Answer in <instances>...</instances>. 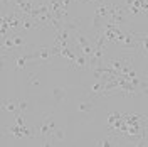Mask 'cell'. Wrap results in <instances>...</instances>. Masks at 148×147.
<instances>
[{"instance_id": "3", "label": "cell", "mask_w": 148, "mask_h": 147, "mask_svg": "<svg viewBox=\"0 0 148 147\" xmlns=\"http://www.w3.org/2000/svg\"><path fill=\"white\" fill-rule=\"evenodd\" d=\"M30 56H32V61H36L39 64H47L52 61L54 58V51H52V46L47 47V46H42V47H34L30 51Z\"/></svg>"}, {"instance_id": "13", "label": "cell", "mask_w": 148, "mask_h": 147, "mask_svg": "<svg viewBox=\"0 0 148 147\" xmlns=\"http://www.w3.org/2000/svg\"><path fill=\"white\" fill-rule=\"evenodd\" d=\"M81 3H99V2H103V0H79Z\"/></svg>"}, {"instance_id": "4", "label": "cell", "mask_w": 148, "mask_h": 147, "mask_svg": "<svg viewBox=\"0 0 148 147\" xmlns=\"http://www.w3.org/2000/svg\"><path fill=\"white\" fill-rule=\"evenodd\" d=\"M73 39H74V42L77 44V47L83 51L84 54L86 56H92V53H94V44H91V42L86 39V36H84L79 29H76V31L73 32Z\"/></svg>"}, {"instance_id": "5", "label": "cell", "mask_w": 148, "mask_h": 147, "mask_svg": "<svg viewBox=\"0 0 148 147\" xmlns=\"http://www.w3.org/2000/svg\"><path fill=\"white\" fill-rule=\"evenodd\" d=\"M71 39V31L67 27H61L56 31V36H54V44L52 47H67V42Z\"/></svg>"}, {"instance_id": "1", "label": "cell", "mask_w": 148, "mask_h": 147, "mask_svg": "<svg viewBox=\"0 0 148 147\" xmlns=\"http://www.w3.org/2000/svg\"><path fill=\"white\" fill-rule=\"evenodd\" d=\"M56 129H57V123H56L54 113L49 112V113H46V117H42V120L36 125V134L42 135L44 140H47V139L54 134Z\"/></svg>"}, {"instance_id": "10", "label": "cell", "mask_w": 148, "mask_h": 147, "mask_svg": "<svg viewBox=\"0 0 148 147\" xmlns=\"http://www.w3.org/2000/svg\"><path fill=\"white\" fill-rule=\"evenodd\" d=\"M52 95H54L56 103H61L62 100H66V98H67L66 90H62V88H56V90H52Z\"/></svg>"}, {"instance_id": "7", "label": "cell", "mask_w": 148, "mask_h": 147, "mask_svg": "<svg viewBox=\"0 0 148 147\" xmlns=\"http://www.w3.org/2000/svg\"><path fill=\"white\" fill-rule=\"evenodd\" d=\"M39 29L42 27L32 15H22V32H32V31H39Z\"/></svg>"}, {"instance_id": "9", "label": "cell", "mask_w": 148, "mask_h": 147, "mask_svg": "<svg viewBox=\"0 0 148 147\" xmlns=\"http://www.w3.org/2000/svg\"><path fill=\"white\" fill-rule=\"evenodd\" d=\"M136 37H138V44H140L138 53H141V54L148 53V34H143V32H136Z\"/></svg>"}, {"instance_id": "12", "label": "cell", "mask_w": 148, "mask_h": 147, "mask_svg": "<svg viewBox=\"0 0 148 147\" xmlns=\"http://www.w3.org/2000/svg\"><path fill=\"white\" fill-rule=\"evenodd\" d=\"M18 108H20V113H24V112L29 108V103L27 100H18Z\"/></svg>"}, {"instance_id": "2", "label": "cell", "mask_w": 148, "mask_h": 147, "mask_svg": "<svg viewBox=\"0 0 148 147\" xmlns=\"http://www.w3.org/2000/svg\"><path fill=\"white\" fill-rule=\"evenodd\" d=\"M128 12H126V7L125 3H116V2H111V17H110V22L116 24V26H123L126 24L128 20Z\"/></svg>"}, {"instance_id": "8", "label": "cell", "mask_w": 148, "mask_h": 147, "mask_svg": "<svg viewBox=\"0 0 148 147\" xmlns=\"http://www.w3.org/2000/svg\"><path fill=\"white\" fill-rule=\"evenodd\" d=\"M104 85H106V83L103 81V80H94V83H92L91 88H89V95H91L92 98L103 96V95H104Z\"/></svg>"}, {"instance_id": "11", "label": "cell", "mask_w": 148, "mask_h": 147, "mask_svg": "<svg viewBox=\"0 0 148 147\" xmlns=\"http://www.w3.org/2000/svg\"><path fill=\"white\" fill-rule=\"evenodd\" d=\"M77 112H81V113H91L92 112V103H89V101L79 103V105H77Z\"/></svg>"}, {"instance_id": "6", "label": "cell", "mask_w": 148, "mask_h": 147, "mask_svg": "<svg viewBox=\"0 0 148 147\" xmlns=\"http://www.w3.org/2000/svg\"><path fill=\"white\" fill-rule=\"evenodd\" d=\"M2 113H10V115L17 117L18 113H20V108H18V100L3 98V100H2Z\"/></svg>"}]
</instances>
